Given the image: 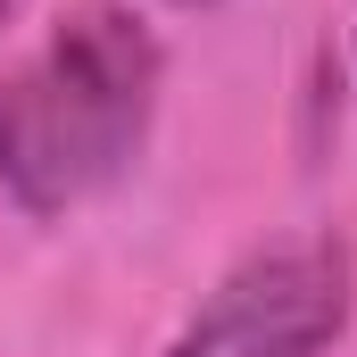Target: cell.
Wrapping results in <instances>:
<instances>
[{
  "label": "cell",
  "mask_w": 357,
  "mask_h": 357,
  "mask_svg": "<svg viewBox=\"0 0 357 357\" xmlns=\"http://www.w3.org/2000/svg\"><path fill=\"white\" fill-rule=\"evenodd\" d=\"M158 108V42L125 8H75L0 84V183L17 208L59 216L125 175Z\"/></svg>",
  "instance_id": "1"
},
{
  "label": "cell",
  "mask_w": 357,
  "mask_h": 357,
  "mask_svg": "<svg viewBox=\"0 0 357 357\" xmlns=\"http://www.w3.org/2000/svg\"><path fill=\"white\" fill-rule=\"evenodd\" d=\"M0 25H8V0H0Z\"/></svg>",
  "instance_id": "3"
},
{
  "label": "cell",
  "mask_w": 357,
  "mask_h": 357,
  "mask_svg": "<svg viewBox=\"0 0 357 357\" xmlns=\"http://www.w3.org/2000/svg\"><path fill=\"white\" fill-rule=\"evenodd\" d=\"M357 274L341 241H274L225 274L167 357H316L341 341Z\"/></svg>",
  "instance_id": "2"
},
{
  "label": "cell",
  "mask_w": 357,
  "mask_h": 357,
  "mask_svg": "<svg viewBox=\"0 0 357 357\" xmlns=\"http://www.w3.org/2000/svg\"><path fill=\"white\" fill-rule=\"evenodd\" d=\"M183 8H191V0H183Z\"/></svg>",
  "instance_id": "4"
}]
</instances>
